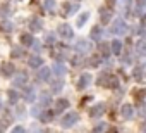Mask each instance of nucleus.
<instances>
[{"label":"nucleus","mask_w":146,"mask_h":133,"mask_svg":"<svg viewBox=\"0 0 146 133\" xmlns=\"http://www.w3.org/2000/svg\"><path fill=\"white\" fill-rule=\"evenodd\" d=\"M136 5H137V9L141 11V9L146 5V0H136Z\"/></svg>","instance_id":"obj_42"},{"label":"nucleus","mask_w":146,"mask_h":133,"mask_svg":"<svg viewBox=\"0 0 146 133\" xmlns=\"http://www.w3.org/2000/svg\"><path fill=\"white\" fill-rule=\"evenodd\" d=\"M65 52H67V48H65V47H60V48H58V52H55V54H53V57L60 62V60H64V59L67 57V54H65Z\"/></svg>","instance_id":"obj_28"},{"label":"nucleus","mask_w":146,"mask_h":133,"mask_svg":"<svg viewBox=\"0 0 146 133\" xmlns=\"http://www.w3.org/2000/svg\"><path fill=\"white\" fill-rule=\"evenodd\" d=\"M11 133H26V130H24L23 126H16V128H14Z\"/></svg>","instance_id":"obj_44"},{"label":"nucleus","mask_w":146,"mask_h":133,"mask_svg":"<svg viewBox=\"0 0 146 133\" xmlns=\"http://www.w3.org/2000/svg\"><path fill=\"white\" fill-rule=\"evenodd\" d=\"M29 28H31V31L40 33V31H41V19H38V17L31 19V21H29Z\"/></svg>","instance_id":"obj_17"},{"label":"nucleus","mask_w":146,"mask_h":133,"mask_svg":"<svg viewBox=\"0 0 146 133\" xmlns=\"http://www.w3.org/2000/svg\"><path fill=\"white\" fill-rule=\"evenodd\" d=\"M91 81H93L91 75H90V73H83V75L79 76L78 83H76V88H78V90H84V88H88V87H90V83H91Z\"/></svg>","instance_id":"obj_5"},{"label":"nucleus","mask_w":146,"mask_h":133,"mask_svg":"<svg viewBox=\"0 0 146 133\" xmlns=\"http://www.w3.org/2000/svg\"><path fill=\"white\" fill-rule=\"evenodd\" d=\"M41 112H43V109H41L40 105H36V107H33V109H31V114H33L35 118H40V116H41Z\"/></svg>","instance_id":"obj_38"},{"label":"nucleus","mask_w":146,"mask_h":133,"mask_svg":"<svg viewBox=\"0 0 146 133\" xmlns=\"http://www.w3.org/2000/svg\"><path fill=\"white\" fill-rule=\"evenodd\" d=\"M100 62H102V55H98V54H93V55L90 57V60H88V66H90V68H98V66H100Z\"/></svg>","instance_id":"obj_20"},{"label":"nucleus","mask_w":146,"mask_h":133,"mask_svg":"<svg viewBox=\"0 0 146 133\" xmlns=\"http://www.w3.org/2000/svg\"><path fill=\"white\" fill-rule=\"evenodd\" d=\"M58 35L62 40H72V36H74V31H72V28L69 24H60L58 26Z\"/></svg>","instance_id":"obj_6"},{"label":"nucleus","mask_w":146,"mask_h":133,"mask_svg":"<svg viewBox=\"0 0 146 133\" xmlns=\"http://www.w3.org/2000/svg\"><path fill=\"white\" fill-rule=\"evenodd\" d=\"M112 54H115V55L122 54V42L120 40H113L112 42Z\"/></svg>","instance_id":"obj_24"},{"label":"nucleus","mask_w":146,"mask_h":133,"mask_svg":"<svg viewBox=\"0 0 146 133\" xmlns=\"http://www.w3.org/2000/svg\"><path fill=\"white\" fill-rule=\"evenodd\" d=\"M110 17H112V9L102 7V14H100V19H102V23H103V24H108Z\"/></svg>","instance_id":"obj_16"},{"label":"nucleus","mask_w":146,"mask_h":133,"mask_svg":"<svg viewBox=\"0 0 146 133\" xmlns=\"http://www.w3.org/2000/svg\"><path fill=\"white\" fill-rule=\"evenodd\" d=\"M35 97H36V95H35V88H33V87H28V88L24 90V99H26L28 102H33Z\"/></svg>","instance_id":"obj_25"},{"label":"nucleus","mask_w":146,"mask_h":133,"mask_svg":"<svg viewBox=\"0 0 146 133\" xmlns=\"http://www.w3.org/2000/svg\"><path fill=\"white\" fill-rule=\"evenodd\" d=\"M117 4H119L120 9H124V12H125L127 17L134 16V11H132V7H131V0H117Z\"/></svg>","instance_id":"obj_8"},{"label":"nucleus","mask_w":146,"mask_h":133,"mask_svg":"<svg viewBox=\"0 0 146 133\" xmlns=\"http://www.w3.org/2000/svg\"><path fill=\"white\" fill-rule=\"evenodd\" d=\"M76 2H79V0H76Z\"/></svg>","instance_id":"obj_50"},{"label":"nucleus","mask_w":146,"mask_h":133,"mask_svg":"<svg viewBox=\"0 0 146 133\" xmlns=\"http://www.w3.org/2000/svg\"><path fill=\"white\" fill-rule=\"evenodd\" d=\"M88 19H90V12H83V14H79L78 19H76V26H78V28H83L84 23H86Z\"/></svg>","instance_id":"obj_22"},{"label":"nucleus","mask_w":146,"mask_h":133,"mask_svg":"<svg viewBox=\"0 0 146 133\" xmlns=\"http://www.w3.org/2000/svg\"><path fill=\"white\" fill-rule=\"evenodd\" d=\"M113 5H115V0H107V2H105L107 9H113Z\"/></svg>","instance_id":"obj_45"},{"label":"nucleus","mask_w":146,"mask_h":133,"mask_svg":"<svg viewBox=\"0 0 146 133\" xmlns=\"http://www.w3.org/2000/svg\"><path fill=\"white\" fill-rule=\"evenodd\" d=\"M76 52L79 54V55H86V54H90L91 52V43H90V40H78L76 42Z\"/></svg>","instance_id":"obj_4"},{"label":"nucleus","mask_w":146,"mask_h":133,"mask_svg":"<svg viewBox=\"0 0 146 133\" xmlns=\"http://www.w3.org/2000/svg\"><path fill=\"white\" fill-rule=\"evenodd\" d=\"M78 121H79V116H78L76 112H69V114H65V116L60 119V126H62V128H72Z\"/></svg>","instance_id":"obj_3"},{"label":"nucleus","mask_w":146,"mask_h":133,"mask_svg":"<svg viewBox=\"0 0 146 133\" xmlns=\"http://www.w3.org/2000/svg\"><path fill=\"white\" fill-rule=\"evenodd\" d=\"M141 31H144V33H146V16H143V17H141Z\"/></svg>","instance_id":"obj_43"},{"label":"nucleus","mask_w":146,"mask_h":133,"mask_svg":"<svg viewBox=\"0 0 146 133\" xmlns=\"http://www.w3.org/2000/svg\"><path fill=\"white\" fill-rule=\"evenodd\" d=\"M0 107H2V105H0Z\"/></svg>","instance_id":"obj_52"},{"label":"nucleus","mask_w":146,"mask_h":133,"mask_svg":"<svg viewBox=\"0 0 146 133\" xmlns=\"http://www.w3.org/2000/svg\"><path fill=\"white\" fill-rule=\"evenodd\" d=\"M143 71H144V66H137V68H134V78L137 81L143 78Z\"/></svg>","instance_id":"obj_33"},{"label":"nucleus","mask_w":146,"mask_h":133,"mask_svg":"<svg viewBox=\"0 0 146 133\" xmlns=\"http://www.w3.org/2000/svg\"><path fill=\"white\" fill-rule=\"evenodd\" d=\"M110 33H112L113 36H122V35L127 33V24H125L122 19H117V21H113V24H112V28H110Z\"/></svg>","instance_id":"obj_2"},{"label":"nucleus","mask_w":146,"mask_h":133,"mask_svg":"<svg viewBox=\"0 0 146 133\" xmlns=\"http://www.w3.org/2000/svg\"><path fill=\"white\" fill-rule=\"evenodd\" d=\"M33 42H35V38H33L29 33H23V35H21V43H23V45L31 47V45H33Z\"/></svg>","instance_id":"obj_23"},{"label":"nucleus","mask_w":146,"mask_h":133,"mask_svg":"<svg viewBox=\"0 0 146 133\" xmlns=\"http://www.w3.org/2000/svg\"><path fill=\"white\" fill-rule=\"evenodd\" d=\"M12 57H16V59H19V57H24V52H23L19 47H14V48H12Z\"/></svg>","instance_id":"obj_36"},{"label":"nucleus","mask_w":146,"mask_h":133,"mask_svg":"<svg viewBox=\"0 0 146 133\" xmlns=\"http://www.w3.org/2000/svg\"><path fill=\"white\" fill-rule=\"evenodd\" d=\"M103 112H105V105L103 104H95L90 109V118H100V116H103Z\"/></svg>","instance_id":"obj_10"},{"label":"nucleus","mask_w":146,"mask_h":133,"mask_svg":"<svg viewBox=\"0 0 146 133\" xmlns=\"http://www.w3.org/2000/svg\"><path fill=\"white\" fill-rule=\"evenodd\" d=\"M45 11L48 14H53V11H55V0H45Z\"/></svg>","instance_id":"obj_30"},{"label":"nucleus","mask_w":146,"mask_h":133,"mask_svg":"<svg viewBox=\"0 0 146 133\" xmlns=\"http://www.w3.org/2000/svg\"><path fill=\"white\" fill-rule=\"evenodd\" d=\"M4 30H5V31H12V30H14V24H12V23H5V24H4Z\"/></svg>","instance_id":"obj_46"},{"label":"nucleus","mask_w":146,"mask_h":133,"mask_svg":"<svg viewBox=\"0 0 146 133\" xmlns=\"http://www.w3.org/2000/svg\"><path fill=\"white\" fill-rule=\"evenodd\" d=\"M132 114H134V107H132L131 104L122 105V109H120V116H122L124 119H131V118H132Z\"/></svg>","instance_id":"obj_13"},{"label":"nucleus","mask_w":146,"mask_h":133,"mask_svg":"<svg viewBox=\"0 0 146 133\" xmlns=\"http://www.w3.org/2000/svg\"><path fill=\"white\" fill-rule=\"evenodd\" d=\"M108 133H117V131H115V130L112 128V130H108Z\"/></svg>","instance_id":"obj_48"},{"label":"nucleus","mask_w":146,"mask_h":133,"mask_svg":"<svg viewBox=\"0 0 146 133\" xmlns=\"http://www.w3.org/2000/svg\"><path fill=\"white\" fill-rule=\"evenodd\" d=\"M45 42H46V45H53V43H55V35H53V33H48V35L45 36Z\"/></svg>","instance_id":"obj_37"},{"label":"nucleus","mask_w":146,"mask_h":133,"mask_svg":"<svg viewBox=\"0 0 146 133\" xmlns=\"http://www.w3.org/2000/svg\"><path fill=\"white\" fill-rule=\"evenodd\" d=\"M14 66L12 64H9V62H5V64H2V75L4 76H12L14 75Z\"/></svg>","instance_id":"obj_21"},{"label":"nucleus","mask_w":146,"mask_h":133,"mask_svg":"<svg viewBox=\"0 0 146 133\" xmlns=\"http://www.w3.org/2000/svg\"><path fill=\"white\" fill-rule=\"evenodd\" d=\"M31 47L35 48V52H36V54H40V52H41V45H40V42H38V40H35Z\"/></svg>","instance_id":"obj_41"},{"label":"nucleus","mask_w":146,"mask_h":133,"mask_svg":"<svg viewBox=\"0 0 146 133\" xmlns=\"http://www.w3.org/2000/svg\"><path fill=\"white\" fill-rule=\"evenodd\" d=\"M52 118H53V112H52V111L43 109V112H41V116H40L41 123H50V121H52Z\"/></svg>","instance_id":"obj_26"},{"label":"nucleus","mask_w":146,"mask_h":133,"mask_svg":"<svg viewBox=\"0 0 146 133\" xmlns=\"http://www.w3.org/2000/svg\"><path fill=\"white\" fill-rule=\"evenodd\" d=\"M67 107H69V100H67V99H58V100L55 102L53 112H62V111H65Z\"/></svg>","instance_id":"obj_14"},{"label":"nucleus","mask_w":146,"mask_h":133,"mask_svg":"<svg viewBox=\"0 0 146 133\" xmlns=\"http://www.w3.org/2000/svg\"><path fill=\"white\" fill-rule=\"evenodd\" d=\"M129 54H131V52H125V54L122 55V62H124V64H131V60H132V57H131Z\"/></svg>","instance_id":"obj_39"},{"label":"nucleus","mask_w":146,"mask_h":133,"mask_svg":"<svg viewBox=\"0 0 146 133\" xmlns=\"http://www.w3.org/2000/svg\"><path fill=\"white\" fill-rule=\"evenodd\" d=\"M90 38L95 40V42L102 40V28H100V26H93V28H91V33H90Z\"/></svg>","instance_id":"obj_18"},{"label":"nucleus","mask_w":146,"mask_h":133,"mask_svg":"<svg viewBox=\"0 0 146 133\" xmlns=\"http://www.w3.org/2000/svg\"><path fill=\"white\" fill-rule=\"evenodd\" d=\"M31 4H38V0H31Z\"/></svg>","instance_id":"obj_49"},{"label":"nucleus","mask_w":146,"mask_h":133,"mask_svg":"<svg viewBox=\"0 0 146 133\" xmlns=\"http://www.w3.org/2000/svg\"><path fill=\"white\" fill-rule=\"evenodd\" d=\"M28 64H29V68H33V69H40L41 66H43V59L40 55H31L29 60H28Z\"/></svg>","instance_id":"obj_11"},{"label":"nucleus","mask_w":146,"mask_h":133,"mask_svg":"<svg viewBox=\"0 0 146 133\" xmlns=\"http://www.w3.org/2000/svg\"><path fill=\"white\" fill-rule=\"evenodd\" d=\"M53 73H55V76L57 78H62L64 75H65V66L62 64V62H55L53 64V69H52Z\"/></svg>","instance_id":"obj_15"},{"label":"nucleus","mask_w":146,"mask_h":133,"mask_svg":"<svg viewBox=\"0 0 146 133\" xmlns=\"http://www.w3.org/2000/svg\"><path fill=\"white\" fill-rule=\"evenodd\" d=\"M7 100H9V104H16V102L19 100L17 92H16V90H9V92H7Z\"/></svg>","instance_id":"obj_29"},{"label":"nucleus","mask_w":146,"mask_h":133,"mask_svg":"<svg viewBox=\"0 0 146 133\" xmlns=\"http://www.w3.org/2000/svg\"><path fill=\"white\" fill-rule=\"evenodd\" d=\"M50 75H52V69L50 68H41L38 69V73H36V78L41 81V83H46V81H50Z\"/></svg>","instance_id":"obj_7"},{"label":"nucleus","mask_w":146,"mask_h":133,"mask_svg":"<svg viewBox=\"0 0 146 133\" xmlns=\"http://www.w3.org/2000/svg\"><path fill=\"white\" fill-rule=\"evenodd\" d=\"M11 14H12V12H11V7H9V5L4 4L2 7H0V16H2V17H9Z\"/></svg>","instance_id":"obj_32"},{"label":"nucleus","mask_w":146,"mask_h":133,"mask_svg":"<svg viewBox=\"0 0 146 133\" xmlns=\"http://www.w3.org/2000/svg\"><path fill=\"white\" fill-rule=\"evenodd\" d=\"M141 128H143V131L146 133V119H144V123H143V126H141Z\"/></svg>","instance_id":"obj_47"},{"label":"nucleus","mask_w":146,"mask_h":133,"mask_svg":"<svg viewBox=\"0 0 146 133\" xmlns=\"http://www.w3.org/2000/svg\"><path fill=\"white\" fill-rule=\"evenodd\" d=\"M0 133H2V131H0Z\"/></svg>","instance_id":"obj_51"},{"label":"nucleus","mask_w":146,"mask_h":133,"mask_svg":"<svg viewBox=\"0 0 146 133\" xmlns=\"http://www.w3.org/2000/svg\"><path fill=\"white\" fill-rule=\"evenodd\" d=\"M14 85H16V87H21V88H24V87L28 85V75H26L24 71L17 73V75H16V78H14Z\"/></svg>","instance_id":"obj_9"},{"label":"nucleus","mask_w":146,"mask_h":133,"mask_svg":"<svg viewBox=\"0 0 146 133\" xmlns=\"http://www.w3.org/2000/svg\"><path fill=\"white\" fill-rule=\"evenodd\" d=\"M78 9H79V5H78V4H70V2H67V4H64V5H62V11H64V14H65V16H72L74 12H78Z\"/></svg>","instance_id":"obj_12"},{"label":"nucleus","mask_w":146,"mask_h":133,"mask_svg":"<svg viewBox=\"0 0 146 133\" xmlns=\"http://www.w3.org/2000/svg\"><path fill=\"white\" fill-rule=\"evenodd\" d=\"M100 87H105V88H115L117 85H119V80L113 76V75H110V73H102L100 76H98V81H96Z\"/></svg>","instance_id":"obj_1"},{"label":"nucleus","mask_w":146,"mask_h":133,"mask_svg":"<svg viewBox=\"0 0 146 133\" xmlns=\"http://www.w3.org/2000/svg\"><path fill=\"white\" fill-rule=\"evenodd\" d=\"M40 102H41L43 107H46V105L50 104V95H48V93H41V95H40Z\"/></svg>","instance_id":"obj_35"},{"label":"nucleus","mask_w":146,"mask_h":133,"mask_svg":"<svg viewBox=\"0 0 146 133\" xmlns=\"http://www.w3.org/2000/svg\"><path fill=\"white\" fill-rule=\"evenodd\" d=\"M64 87V81L60 80V78H57L53 83H52V88H53V92H60V88Z\"/></svg>","instance_id":"obj_34"},{"label":"nucleus","mask_w":146,"mask_h":133,"mask_svg":"<svg viewBox=\"0 0 146 133\" xmlns=\"http://www.w3.org/2000/svg\"><path fill=\"white\" fill-rule=\"evenodd\" d=\"M136 54H137L139 57L146 55V40H139V42H137V45H136Z\"/></svg>","instance_id":"obj_19"},{"label":"nucleus","mask_w":146,"mask_h":133,"mask_svg":"<svg viewBox=\"0 0 146 133\" xmlns=\"http://www.w3.org/2000/svg\"><path fill=\"white\" fill-rule=\"evenodd\" d=\"M103 128H105V123H100V124H96V126L93 128V131H91V133H102V131H103Z\"/></svg>","instance_id":"obj_40"},{"label":"nucleus","mask_w":146,"mask_h":133,"mask_svg":"<svg viewBox=\"0 0 146 133\" xmlns=\"http://www.w3.org/2000/svg\"><path fill=\"white\" fill-rule=\"evenodd\" d=\"M100 52H102V57H108L112 54V47L108 43H102L100 45Z\"/></svg>","instance_id":"obj_27"},{"label":"nucleus","mask_w":146,"mask_h":133,"mask_svg":"<svg viewBox=\"0 0 146 133\" xmlns=\"http://www.w3.org/2000/svg\"><path fill=\"white\" fill-rule=\"evenodd\" d=\"M132 93H134V99H136V102H139V104H141V100L146 97V90H134Z\"/></svg>","instance_id":"obj_31"}]
</instances>
